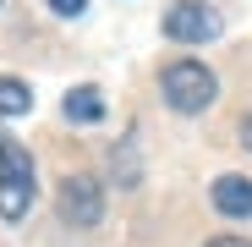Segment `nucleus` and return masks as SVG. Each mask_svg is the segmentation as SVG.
I'll use <instances>...</instances> for the list:
<instances>
[{
    "label": "nucleus",
    "instance_id": "6",
    "mask_svg": "<svg viewBox=\"0 0 252 247\" xmlns=\"http://www.w3.org/2000/svg\"><path fill=\"white\" fill-rule=\"evenodd\" d=\"M66 115L77 121V127L104 121V99H99V88H71V94H66Z\"/></svg>",
    "mask_w": 252,
    "mask_h": 247
},
{
    "label": "nucleus",
    "instance_id": "2",
    "mask_svg": "<svg viewBox=\"0 0 252 247\" xmlns=\"http://www.w3.org/2000/svg\"><path fill=\"white\" fill-rule=\"evenodd\" d=\"M159 88H164V105H170V110L197 115V110H208V105H214L220 82H214V71H208L203 61H176V66H164Z\"/></svg>",
    "mask_w": 252,
    "mask_h": 247
},
{
    "label": "nucleus",
    "instance_id": "8",
    "mask_svg": "<svg viewBox=\"0 0 252 247\" xmlns=\"http://www.w3.org/2000/svg\"><path fill=\"white\" fill-rule=\"evenodd\" d=\"M115 176H121V187H137V154H132V143L115 148Z\"/></svg>",
    "mask_w": 252,
    "mask_h": 247
},
{
    "label": "nucleus",
    "instance_id": "3",
    "mask_svg": "<svg viewBox=\"0 0 252 247\" xmlns=\"http://www.w3.org/2000/svg\"><path fill=\"white\" fill-rule=\"evenodd\" d=\"M55 209H61V220L66 225H77V231H88V225H99L104 220V181L99 176H66L61 181V198H55Z\"/></svg>",
    "mask_w": 252,
    "mask_h": 247
},
{
    "label": "nucleus",
    "instance_id": "9",
    "mask_svg": "<svg viewBox=\"0 0 252 247\" xmlns=\"http://www.w3.org/2000/svg\"><path fill=\"white\" fill-rule=\"evenodd\" d=\"M82 6H88V0H50V11H55V17H77Z\"/></svg>",
    "mask_w": 252,
    "mask_h": 247
},
{
    "label": "nucleus",
    "instance_id": "4",
    "mask_svg": "<svg viewBox=\"0 0 252 247\" xmlns=\"http://www.w3.org/2000/svg\"><path fill=\"white\" fill-rule=\"evenodd\" d=\"M164 33L176 44H208V38H220V11L208 0H176L164 11Z\"/></svg>",
    "mask_w": 252,
    "mask_h": 247
},
{
    "label": "nucleus",
    "instance_id": "1",
    "mask_svg": "<svg viewBox=\"0 0 252 247\" xmlns=\"http://www.w3.org/2000/svg\"><path fill=\"white\" fill-rule=\"evenodd\" d=\"M33 209V154L17 138H0V220H22Z\"/></svg>",
    "mask_w": 252,
    "mask_h": 247
},
{
    "label": "nucleus",
    "instance_id": "11",
    "mask_svg": "<svg viewBox=\"0 0 252 247\" xmlns=\"http://www.w3.org/2000/svg\"><path fill=\"white\" fill-rule=\"evenodd\" d=\"M241 143H247V148H252V115H247V127H241Z\"/></svg>",
    "mask_w": 252,
    "mask_h": 247
},
{
    "label": "nucleus",
    "instance_id": "10",
    "mask_svg": "<svg viewBox=\"0 0 252 247\" xmlns=\"http://www.w3.org/2000/svg\"><path fill=\"white\" fill-rule=\"evenodd\" d=\"M208 247H252L247 236H220V242H208Z\"/></svg>",
    "mask_w": 252,
    "mask_h": 247
},
{
    "label": "nucleus",
    "instance_id": "5",
    "mask_svg": "<svg viewBox=\"0 0 252 247\" xmlns=\"http://www.w3.org/2000/svg\"><path fill=\"white\" fill-rule=\"evenodd\" d=\"M208 198H214V209L230 214V220H247V214H252V181H247V176H220Z\"/></svg>",
    "mask_w": 252,
    "mask_h": 247
},
{
    "label": "nucleus",
    "instance_id": "7",
    "mask_svg": "<svg viewBox=\"0 0 252 247\" xmlns=\"http://www.w3.org/2000/svg\"><path fill=\"white\" fill-rule=\"evenodd\" d=\"M33 110V94L22 77H0V115H28Z\"/></svg>",
    "mask_w": 252,
    "mask_h": 247
}]
</instances>
